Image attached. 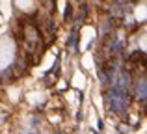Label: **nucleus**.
I'll return each mask as SVG.
<instances>
[{
  "label": "nucleus",
  "mask_w": 147,
  "mask_h": 134,
  "mask_svg": "<svg viewBox=\"0 0 147 134\" xmlns=\"http://www.w3.org/2000/svg\"><path fill=\"white\" fill-rule=\"evenodd\" d=\"M17 6L21 9H30L32 7V0H17Z\"/></svg>",
  "instance_id": "f257e3e1"
}]
</instances>
